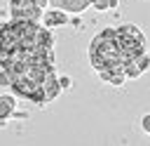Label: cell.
Returning a JSON list of instances; mask_svg holds the SVG:
<instances>
[{"instance_id":"obj_1","label":"cell","mask_w":150,"mask_h":146,"mask_svg":"<svg viewBox=\"0 0 150 146\" xmlns=\"http://www.w3.org/2000/svg\"><path fill=\"white\" fill-rule=\"evenodd\" d=\"M16 113V99L12 94H0V125H5V120H9Z\"/></svg>"},{"instance_id":"obj_2","label":"cell","mask_w":150,"mask_h":146,"mask_svg":"<svg viewBox=\"0 0 150 146\" xmlns=\"http://www.w3.org/2000/svg\"><path fill=\"white\" fill-rule=\"evenodd\" d=\"M49 2L63 12H82L91 5V0H49Z\"/></svg>"},{"instance_id":"obj_3","label":"cell","mask_w":150,"mask_h":146,"mask_svg":"<svg viewBox=\"0 0 150 146\" xmlns=\"http://www.w3.org/2000/svg\"><path fill=\"white\" fill-rule=\"evenodd\" d=\"M68 21V16H66V12L63 9H47L45 12V26L47 28H52V26H61V24H66Z\"/></svg>"},{"instance_id":"obj_4","label":"cell","mask_w":150,"mask_h":146,"mask_svg":"<svg viewBox=\"0 0 150 146\" xmlns=\"http://www.w3.org/2000/svg\"><path fill=\"white\" fill-rule=\"evenodd\" d=\"M91 5L96 9H110V7H115V0H91Z\"/></svg>"},{"instance_id":"obj_5","label":"cell","mask_w":150,"mask_h":146,"mask_svg":"<svg viewBox=\"0 0 150 146\" xmlns=\"http://www.w3.org/2000/svg\"><path fill=\"white\" fill-rule=\"evenodd\" d=\"M143 130H145V132H150V115H145V118H143Z\"/></svg>"},{"instance_id":"obj_6","label":"cell","mask_w":150,"mask_h":146,"mask_svg":"<svg viewBox=\"0 0 150 146\" xmlns=\"http://www.w3.org/2000/svg\"><path fill=\"white\" fill-rule=\"evenodd\" d=\"M148 134H150V132H148Z\"/></svg>"}]
</instances>
